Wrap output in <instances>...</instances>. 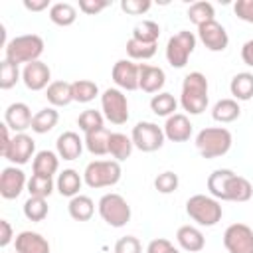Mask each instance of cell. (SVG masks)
Wrapping results in <instances>:
<instances>
[{
	"label": "cell",
	"mask_w": 253,
	"mask_h": 253,
	"mask_svg": "<svg viewBox=\"0 0 253 253\" xmlns=\"http://www.w3.org/2000/svg\"><path fill=\"white\" fill-rule=\"evenodd\" d=\"M32 170L38 176H53L59 170V156L53 150H40L32 160Z\"/></svg>",
	"instance_id": "cb8c5ba5"
},
{
	"label": "cell",
	"mask_w": 253,
	"mask_h": 253,
	"mask_svg": "<svg viewBox=\"0 0 253 253\" xmlns=\"http://www.w3.org/2000/svg\"><path fill=\"white\" fill-rule=\"evenodd\" d=\"M109 6H111V2H107V0H79V10L87 16H95Z\"/></svg>",
	"instance_id": "7dc6e473"
},
{
	"label": "cell",
	"mask_w": 253,
	"mask_h": 253,
	"mask_svg": "<svg viewBox=\"0 0 253 253\" xmlns=\"http://www.w3.org/2000/svg\"><path fill=\"white\" fill-rule=\"evenodd\" d=\"M53 188H55V184L49 176L32 174V178L28 180V192H30V196H36V198H49Z\"/></svg>",
	"instance_id": "f35d334b"
},
{
	"label": "cell",
	"mask_w": 253,
	"mask_h": 253,
	"mask_svg": "<svg viewBox=\"0 0 253 253\" xmlns=\"http://www.w3.org/2000/svg\"><path fill=\"white\" fill-rule=\"evenodd\" d=\"M12 239H16V237H14L10 221L8 219H0V247H8Z\"/></svg>",
	"instance_id": "681fc988"
},
{
	"label": "cell",
	"mask_w": 253,
	"mask_h": 253,
	"mask_svg": "<svg viewBox=\"0 0 253 253\" xmlns=\"http://www.w3.org/2000/svg\"><path fill=\"white\" fill-rule=\"evenodd\" d=\"M43 40L38 36V34H24V36H16L12 38L6 45H4V59L10 61V63H32V61H38L40 55L43 53Z\"/></svg>",
	"instance_id": "7a4b0ae2"
},
{
	"label": "cell",
	"mask_w": 253,
	"mask_h": 253,
	"mask_svg": "<svg viewBox=\"0 0 253 253\" xmlns=\"http://www.w3.org/2000/svg\"><path fill=\"white\" fill-rule=\"evenodd\" d=\"M101 219L111 227H125L130 221V206L121 194H105L97 204Z\"/></svg>",
	"instance_id": "8992f818"
},
{
	"label": "cell",
	"mask_w": 253,
	"mask_h": 253,
	"mask_svg": "<svg viewBox=\"0 0 253 253\" xmlns=\"http://www.w3.org/2000/svg\"><path fill=\"white\" fill-rule=\"evenodd\" d=\"M123 176L121 164L117 160H93L85 166L83 182L89 188H111Z\"/></svg>",
	"instance_id": "5b68a950"
},
{
	"label": "cell",
	"mask_w": 253,
	"mask_h": 253,
	"mask_svg": "<svg viewBox=\"0 0 253 253\" xmlns=\"http://www.w3.org/2000/svg\"><path fill=\"white\" fill-rule=\"evenodd\" d=\"M22 81H24V85L30 91L47 89L49 83H51V69L42 59L32 61V63L24 65V69H22Z\"/></svg>",
	"instance_id": "5bb4252c"
},
{
	"label": "cell",
	"mask_w": 253,
	"mask_h": 253,
	"mask_svg": "<svg viewBox=\"0 0 253 253\" xmlns=\"http://www.w3.org/2000/svg\"><path fill=\"white\" fill-rule=\"evenodd\" d=\"M57 121H59V113L55 111V107H43L34 115L32 130L38 134H45L57 125Z\"/></svg>",
	"instance_id": "d6a6232c"
},
{
	"label": "cell",
	"mask_w": 253,
	"mask_h": 253,
	"mask_svg": "<svg viewBox=\"0 0 253 253\" xmlns=\"http://www.w3.org/2000/svg\"><path fill=\"white\" fill-rule=\"evenodd\" d=\"M198 38L210 51H223L229 43V36L217 20H211V22L198 26Z\"/></svg>",
	"instance_id": "7c38bea8"
},
{
	"label": "cell",
	"mask_w": 253,
	"mask_h": 253,
	"mask_svg": "<svg viewBox=\"0 0 253 253\" xmlns=\"http://www.w3.org/2000/svg\"><path fill=\"white\" fill-rule=\"evenodd\" d=\"M10 142H12L10 128H8V125H6V123H2V125H0V154H2V156H4V152L8 150Z\"/></svg>",
	"instance_id": "f907efd6"
},
{
	"label": "cell",
	"mask_w": 253,
	"mask_h": 253,
	"mask_svg": "<svg viewBox=\"0 0 253 253\" xmlns=\"http://www.w3.org/2000/svg\"><path fill=\"white\" fill-rule=\"evenodd\" d=\"M71 95L77 103H91L99 95V87L91 79H77L71 83Z\"/></svg>",
	"instance_id": "d590c367"
},
{
	"label": "cell",
	"mask_w": 253,
	"mask_h": 253,
	"mask_svg": "<svg viewBox=\"0 0 253 253\" xmlns=\"http://www.w3.org/2000/svg\"><path fill=\"white\" fill-rule=\"evenodd\" d=\"M229 91H231L235 101H249V99H253V73L241 71V73L233 75L231 83H229Z\"/></svg>",
	"instance_id": "4316f807"
},
{
	"label": "cell",
	"mask_w": 253,
	"mask_h": 253,
	"mask_svg": "<svg viewBox=\"0 0 253 253\" xmlns=\"http://www.w3.org/2000/svg\"><path fill=\"white\" fill-rule=\"evenodd\" d=\"M172 251H174V245L164 237L152 239L148 243V247H146V253H172Z\"/></svg>",
	"instance_id": "c3c4849f"
},
{
	"label": "cell",
	"mask_w": 253,
	"mask_h": 253,
	"mask_svg": "<svg viewBox=\"0 0 253 253\" xmlns=\"http://www.w3.org/2000/svg\"><path fill=\"white\" fill-rule=\"evenodd\" d=\"M150 6H152L150 0H123L121 2V10L130 16H142L150 10Z\"/></svg>",
	"instance_id": "ee69618b"
},
{
	"label": "cell",
	"mask_w": 253,
	"mask_h": 253,
	"mask_svg": "<svg viewBox=\"0 0 253 253\" xmlns=\"http://www.w3.org/2000/svg\"><path fill=\"white\" fill-rule=\"evenodd\" d=\"M14 253H16V251H14Z\"/></svg>",
	"instance_id": "11a10c76"
},
{
	"label": "cell",
	"mask_w": 253,
	"mask_h": 253,
	"mask_svg": "<svg viewBox=\"0 0 253 253\" xmlns=\"http://www.w3.org/2000/svg\"><path fill=\"white\" fill-rule=\"evenodd\" d=\"M188 20L192 24H196V26H202L206 22L215 20L213 4L211 2H206V0H200V2L190 4V8H188Z\"/></svg>",
	"instance_id": "e575fe53"
},
{
	"label": "cell",
	"mask_w": 253,
	"mask_h": 253,
	"mask_svg": "<svg viewBox=\"0 0 253 253\" xmlns=\"http://www.w3.org/2000/svg\"><path fill=\"white\" fill-rule=\"evenodd\" d=\"M208 79L200 71H192L182 81L180 105L190 115H202L208 107Z\"/></svg>",
	"instance_id": "6da1fadb"
},
{
	"label": "cell",
	"mask_w": 253,
	"mask_h": 253,
	"mask_svg": "<svg viewBox=\"0 0 253 253\" xmlns=\"http://www.w3.org/2000/svg\"><path fill=\"white\" fill-rule=\"evenodd\" d=\"M47 202L45 198H36V196H30L26 202H24V215L26 219L30 221H43L47 217Z\"/></svg>",
	"instance_id": "74e56055"
},
{
	"label": "cell",
	"mask_w": 253,
	"mask_h": 253,
	"mask_svg": "<svg viewBox=\"0 0 253 253\" xmlns=\"http://www.w3.org/2000/svg\"><path fill=\"white\" fill-rule=\"evenodd\" d=\"M103 123H105V117L101 111H95V109H85L79 117H77V125L79 128L87 134V132H93L97 128H103Z\"/></svg>",
	"instance_id": "ab89813d"
},
{
	"label": "cell",
	"mask_w": 253,
	"mask_h": 253,
	"mask_svg": "<svg viewBox=\"0 0 253 253\" xmlns=\"http://www.w3.org/2000/svg\"><path fill=\"white\" fill-rule=\"evenodd\" d=\"M233 136L225 126H206L196 134V148L204 158H219L229 152Z\"/></svg>",
	"instance_id": "3957f363"
},
{
	"label": "cell",
	"mask_w": 253,
	"mask_h": 253,
	"mask_svg": "<svg viewBox=\"0 0 253 253\" xmlns=\"http://www.w3.org/2000/svg\"><path fill=\"white\" fill-rule=\"evenodd\" d=\"M130 138H132V144L134 148H138L140 152H154L158 148H162L166 136H164V128L158 126L156 123H150V121H140L132 126V132H130Z\"/></svg>",
	"instance_id": "9c48e42d"
},
{
	"label": "cell",
	"mask_w": 253,
	"mask_h": 253,
	"mask_svg": "<svg viewBox=\"0 0 253 253\" xmlns=\"http://www.w3.org/2000/svg\"><path fill=\"white\" fill-rule=\"evenodd\" d=\"M172 253H180V251H178V249H174V251H172Z\"/></svg>",
	"instance_id": "db71d44e"
},
{
	"label": "cell",
	"mask_w": 253,
	"mask_h": 253,
	"mask_svg": "<svg viewBox=\"0 0 253 253\" xmlns=\"http://www.w3.org/2000/svg\"><path fill=\"white\" fill-rule=\"evenodd\" d=\"M32 121H34V115L26 103H20V101L12 103L4 111V123L8 125L10 130H14V134L24 132L26 128H32Z\"/></svg>",
	"instance_id": "2e32d148"
},
{
	"label": "cell",
	"mask_w": 253,
	"mask_h": 253,
	"mask_svg": "<svg viewBox=\"0 0 253 253\" xmlns=\"http://www.w3.org/2000/svg\"><path fill=\"white\" fill-rule=\"evenodd\" d=\"M20 77H22V73L16 63H10L6 59L0 63V89H4V91L12 89L20 81Z\"/></svg>",
	"instance_id": "b9f144b4"
},
{
	"label": "cell",
	"mask_w": 253,
	"mask_h": 253,
	"mask_svg": "<svg viewBox=\"0 0 253 253\" xmlns=\"http://www.w3.org/2000/svg\"><path fill=\"white\" fill-rule=\"evenodd\" d=\"M83 146H85V140L73 130L61 132L55 140V152L63 160H77L83 152Z\"/></svg>",
	"instance_id": "d6986e66"
},
{
	"label": "cell",
	"mask_w": 253,
	"mask_h": 253,
	"mask_svg": "<svg viewBox=\"0 0 253 253\" xmlns=\"http://www.w3.org/2000/svg\"><path fill=\"white\" fill-rule=\"evenodd\" d=\"M34 152H36V140L26 132H18V134L12 136V142H10V146H8V150L4 152L2 158L10 160L14 166L16 164L22 166V164L30 162Z\"/></svg>",
	"instance_id": "8fae6325"
},
{
	"label": "cell",
	"mask_w": 253,
	"mask_h": 253,
	"mask_svg": "<svg viewBox=\"0 0 253 253\" xmlns=\"http://www.w3.org/2000/svg\"><path fill=\"white\" fill-rule=\"evenodd\" d=\"M178 109V101L174 99L172 93H166V91H160L156 95H152L150 99V111L158 117H172L174 111Z\"/></svg>",
	"instance_id": "836d02e7"
},
{
	"label": "cell",
	"mask_w": 253,
	"mask_h": 253,
	"mask_svg": "<svg viewBox=\"0 0 253 253\" xmlns=\"http://www.w3.org/2000/svg\"><path fill=\"white\" fill-rule=\"evenodd\" d=\"M241 115V107L235 99H219L213 109H211V117L213 121L221 123V125H227V123H233L237 121Z\"/></svg>",
	"instance_id": "d4e9b609"
},
{
	"label": "cell",
	"mask_w": 253,
	"mask_h": 253,
	"mask_svg": "<svg viewBox=\"0 0 253 253\" xmlns=\"http://www.w3.org/2000/svg\"><path fill=\"white\" fill-rule=\"evenodd\" d=\"M130 38H134L138 42H144V43H156L158 38H160V26L154 20H142L132 28Z\"/></svg>",
	"instance_id": "8d00e7d4"
},
{
	"label": "cell",
	"mask_w": 253,
	"mask_h": 253,
	"mask_svg": "<svg viewBox=\"0 0 253 253\" xmlns=\"http://www.w3.org/2000/svg\"><path fill=\"white\" fill-rule=\"evenodd\" d=\"M196 42H198V40H196V36H194L192 32L180 30V32L174 34V36L168 40V43H166V61H168L172 67L182 69V67L188 63L190 55L194 53Z\"/></svg>",
	"instance_id": "52a82bcc"
},
{
	"label": "cell",
	"mask_w": 253,
	"mask_h": 253,
	"mask_svg": "<svg viewBox=\"0 0 253 253\" xmlns=\"http://www.w3.org/2000/svg\"><path fill=\"white\" fill-rule=\"evenodd\" d=\"M115 253H142V245L134 235H125L115 243Z\"/></svg>",
	"instance_id": "f6af8a7d"
},
{
	"label": "cell",
	"mask_w": 253,
	"mask_h": 253,
	"mask_svg": "<svg viewBox=\"0 0 253 253\" xmlns=\"http://www.w3.org/2000/svg\"><path fill=\"white\" fill-rule=\"evenodd\" d=\"M49 20L55 26L67 28V26L75 24V20H77V8L73 4H69V2H55L49 8Z\"/></svg>",
	"instance_id": "4dcf8cb0"
},
{
	"label": "cell",
	"mask_w": 253,
	"mask_h": 253,
	"mask_svg": "<svg viewBox=\"0 0 253 253\" xmlns=\"http://www.w3.org/2000/svg\"><path fill=\"white\" fill-rule=\"evenodd\" d=\"M24 8L30 12H42V10L51 8V4L49 0H24Z\"/></svg>",
	"instance_id": "816d5d0a"
},
{
	"label": "cell",
	"mask_w": 253,
	"mask_h": 253,
	"mask_svg": "<svg viewBox=\"0 0 253 253\" xmlns=\"http://www.w3.org/2000/svg\"><path fill=\"white\" fill-rule=\"evenodd\" d=\"M45 99L51 107H65L73 101L71 95V83L67 81H51L45 89Z\"/></svg>",
	"instance_id": "83f0119b"
},
{
	"label": "cell",
	"mask_w": 253,
	"mask_h": 253,
	"mask_svg": "<svg viewBox=\"0 0 253 253\" xmlns=\"http://www.w3.org/2000/svg\"><path fill=\"white\" fill-rule=\"evenodd\" d=\"M176 241H178V245L184 251H190V253H198V251H202L206 247L204 233L198 227H194V225H182V227H178Z\"/></svg>",
	"instance_id": "603a6c76"
},
{
	"label": "cell",
	"mask_w": 253,
	"mask_h": 253,
	"mask_svg": "<svg viewBox=\"0 0 253 253\" xmlns=\"http://www.w3.org/2000/svg\"><path fill=\"white\" fill-rule=\"evenodd\" d=\"M28 186V180H26V174L22 168H16V166H6L0 174V196L4 200H16L24 188Z\"/></svg>",
	"instance_id": "4fadbf2b"
},
{
	"label": "cell",
	"mask_w": 253,
	"mask_h": 253,
	"mask_svg": "<svg viewBox=\"0 0 253 253\" xmlns=\"http://www.w3.org/2000/svg\"><path fill=\"white\" fill-rule=\"evenodd\" d=\"M126 53L130 59H150L156 53V43H144L130 38L126 42Z\"/></svg>",
	"instance_id": "60d3db41"
},
{
	"label": "cell",
	"mask_w": 253,
	"mask_h": 253,
	"mask_svg": "<svg viewBox=\"0 0 253 253\" xmlns=\"http://www.w3.org/2000/svg\"><path fill=\"white\" fill-rule=\"evenodd\" d=\"M109 138H111V130L103 126L93 132H87L83 140H85V148L93 156H103V154H109Z\"/></svg>",
	"instance_id": "f1b7e54d"
},
{
	"label": "cell",
	"mask_w": 253,
	"mask_h": 253,
	"mask_svg": "<svg viewBox=\"0 0 253 253\" xmlns=\"http://www.w3.org/2000/svg\"><path fill=\"white\" fill-rule=\"evenodd\" d=\"M223 247L227 253H253V229L247 223H231L223 231Z\"/></svg>",
	"instance_id": "30bf717a"
},
{
	"label": "cell",
	"mask_w": 253,
	"mask_h": 253,
	"mask_svg": "<svg viewBox=\"0 0 253 253\" xmlns=\"http://www.w3.org/2000/svg\"><path fill=\"white\" fill-rule=\"evenodd\" d=\"M16 253H49V241L38 231H20L14 239Z\"/></svg>",
	"instance_id": "ffe728a7"
},
{
	"label": "cell",
	"mask_w": 253,
	"mask_h": 253,
	"mask_svg": "<svg viewBox=\"0 0 253 253\" xmlns=\"http://www.w3.org/2000/svg\"><path fill=\"white\" fill-rule=\"evenodd\" d=\"M178 184H180L178 174H174L170 170H166V172H162V174H158L154 178V188L160 194H172V192H176L178 190Z\"/></svg>",
	"instance_id": "7bdbcfd3"
},
{
	"label": "cell",
	"mask_w": 253,
	"mask_h": 253,
	"mask_svg": "<svg viewBox=\"0 0 253 253\" xmlns=\"http://www.w3.org/2000/svg\"><path fill=\"white\" fill-rule=\"evenodd\" d=\"M186 213L190 215V219H194L198 225L202 227H211L215 225L221 215V202L215 200L213 196H206V194H194L192 198H188L186 202Z\"/></svg>",
	"instance_id": "277c9868"
},
{
	"label": "cell",
	"mask_w": 253,
	"mask_h": 253,
	"mask_svg": "<svg viewBox=\"0 0 253 253\" xmlns=\"http://www.w3.org/2000/svg\"><path fill=\"white\" fill-rule=\"evenodd\" d=\"M67 211H69V215L75 221H89L93 217V213H95V202L89 196L79 194V196H75V198L69 200Z\"/></svg>",
	"instance_id": "484cf974"
},
{
	"label": "cell",
	"mask_w": 253,
	"mask_h": 253,
	"mask_svg": "<svg viewBox=\"0 0 253 253\" xmlns=\"http://www.w3.org/2000/svg\"><path fill=\"white\" fill-rule=\"evenodd\" d=\"M81 186H83V176H81L77 170H73V168H65L63 172L57 174L55 190H57L61 196H65V198L71 200V198L79 196Z\"/></svg>",
	"instance_id": "44dd1931"
},
{
	"label": "cell",
	"mask_w": 253,
	"mask_h": 253,
	"mask_svg": "<svg viewBox=\"0 0 253 253\" xmlns=\"http://www.w3.org/2000/svg\"><path fill=\"white\" fill-rule=\"evenodd\" d=\"M132 138L123 134V132H111V138H109V154L117 160V162H123L126 158H130L132 154Z\"/></svg>",
	"instance_id": "f546056e"
},
{
	"label": "cell",
	"mask_w": 253,
	"mask_h": 253,
	"mask_svg": "<svg viewBox=\"0 0 253 253\" xmlns=\"http://www.w3.org/2000/svg\"><path fill=\"white\" fill-rule=\"evenodd\" d=\"M233 12L239 20L253 24V0H237L233 4Z\"/></svg>",
	"instance_id": "bcb514c9"
},
{
	"label": "cell",
	"mask_w": 253,
	"mask_h": 253,
	"mask_svg": "<svg viewBox=\"0 0 253 253\" xmlns=\"http://www.w3.org/2000/svg\"><path fill=\"white\" fill-rule=\"evenodd\" d=\"M251 196H253L251 182L233 172L225 186V202H249Z\"/></svg>",
	"instance_id": "7402d4cb"
},
{
	"label": "cell",
	"mask_w": 253,
	"mask_h": 253,
	"mask_svg": "<svg viewBox=\"0 0 253 253\" xmlns=\"http://www.w3.org/2000/svg\"><path fill=\"white\" fill-rule=\"evenodd\" d=\"M241 59H243L245 65L253 67V40H247L243 43V47H241Z\"/></svg>",
	"instance_id": "f5cc1de1"
},
{
	"label": "cell",
	"mask_w": 253,
	"mask_h": 253,
	"mask_svg": "<svg viewBox=\"0 0 253 253\" xmlns=\"http://www.w3.org/2000/svg\"><path fill=\"white\" fill-rule=\"evenodd\" d=\"M164 136L172 142H186L192 136V123L184 113H174L164 123Z\"/></svg>",
	"instance_id": "ac0fdd59"
},
{
	"label": "cell",
	"mask_w": 253,
	"mask_h": 253,
	"mask_svg": "<svg viewBox=\"0 0 253 253\" xmlns=\"http://www.w3.org/2000/svg\"><path fill=\"white\" fill-rule=\"evenodd\" d=\"M103 117L113 125H125L128 121V101L119 87H109L101 95Z\"/></svg>",
	"instance_id": "ba28073f"
},
{
	"label": "cell",
	"mask_w": 253,
	"mask_h": 253,
	"mask_svg": "<svg viewBox=\"0 0 253 253\" xmlns=\"http://www.w3.org/2000/svg\"><path fill=\"white\" fill-rule=\"evenodd\" d=\"M231 174H233V170H229V168H217V170H213L208 176L210 196H213L219 202H225V186H227V180L231 178Z\"/></svg>",
	"instance_id": "1f68e13d"
},
{
	"label": "cell",
	"mask_w": 253,
	"mask_h": 253,
	"mask_svg": "<svg viewBox=\"0 0 253 253\" xmlns=\"http://www.w3.org/2000/svg\"><path fill=\"white\" fill-rule=\"evenodd\" d=\"M166 83V73L158 65L140 63L138 65V89L144 93H160V89Z\"/></svg>",
	"instance_id": "e0dca14e"
},
{
	"label": "cell",
	"mask_w": 253,
	"mask_h": 253,
	"mask_svg": "<svg viewBox=\"0 0 253 253\" xmlns=\"http://www.w3.org/2000/svg\"><path fill=\"white\" fill-rule=\"evenodd\" d=\"M111 77L121 91H136L138 89V65L132 59H119L113 65Z\"/></svg>",
	"instance_id": "9a60e30c"
}]
</instances>
